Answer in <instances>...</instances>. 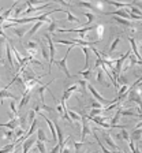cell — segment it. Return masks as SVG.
I'll return each instance as SVG.
<instances>
[{
	"label": "cell",
	"mask_w": 142,
	"mask_h": 153,
	"mask_svg": "<svg viewBox=\"0 0 142 153\" xmlns=\"http://www.w3.org/2000/svg\"><path fill=\"white\" fill-rule=\"evenodd\" d=\"M92 68H90V67H89V68H86L85 71H79V75H83V79H89V78H90V76H92Z\"/></svg>",
	"instance_id": "cell-34"
},
{
	"label": "cell",
	"mask_w": 142,
	"mask_h": 153,
	"mask_svg": "<svg viewBox=\"0 0 142 153\" xmlns=\"http://www.w3.org/2000/svg\"><path fill=\"white\" fill-rule=\"evenodd\" d=\"M0 86H1V81H0Z\"/></svg>",
	"instance_id": "cell-53"
},
{
	"label": "cell",
	"mask_w": 142,
	"mask_h": 153,
	"mask_svg": "<svg viewBox=\"0 0 142 153\" xmlns=\"http://www.w3.org/2000/svg\"><path fill=\"white\" fill-rule=\"evenodd\" d=\"M85 55V68H89V60H90V48L88 47H82L81 48Z\"/></svg>",
	"instance_id": "cell-22"
},
{
	"label": "cell",
	"mask_w": 142,
	"mask_h": 153,
	"mask_svg": "<svg viewBox=\"0 0 142 153\" xmlns=\"http://www.w3.org/2000/svg\"><path fill=\"white\" fill-rule=\"evenodd\" d=\"M93 8H94V11L96 10H97V11H104V3L96 1V3H93Z\"/></svg>",
	"instance_id": "cell-44"
},
{
	"label": "cell",
	"mask_w": 142,
	"mask_h": 153,
	"mask_svg": "<svg viewBox=\"0 0 142 153\" xmlns=\"http://www.w3.org/2000/svg\"><path fill=\"white\" fill-rule=\"evenodd\" d=\"M86 89H88L89 92L92 93V96H93V97H94V99H96V101L101 102V104H103V105H105V104H109V101H107V100H105V99H103V96H101L100 93H98L97 90L94 89V88H93V85H90V83H88V85H86Z\"/></svg>",
	"instance_id": "cell-4"
},
{
	"label": "cell",
	"mask_w": 142,
	"mask_h": 153,
	"mask_svg": "<svg viewBox=\"0 0 142 153\" xmlns=\"http://www.w3.org/2000/svg\"><path fill=\"white\" fill-rule=\"evenodd\" d=\"M81 122H82V134H81V142H85V138L88 137L89 134H92V130H90V126H89L88 119H86L85 116H82Z\"/></svg>",
	"instance_id": "cell-5"
},
{
	"label": "cell",
	"mask_w": 142,
	"mask_h": 153,
	"mask_svg": "<svg viewBox=\"0 0 142 153\" xmlns=\"http://www.w3.org/2000/svg\"><path fill=\"white\" fill-rule=\"evenodd\" d=\"M94 26H86V27H81V29H60V33H78L79 34V40H85L88 32L94 30Z\"/></svg>",
	"instance_id": "cell-2"
},
{
	"label": "cell",
	"mask_w": 142,
	"mask_h": 153,
	"mask_svg": "<svg viewBox=\"0 0 142 153\" xmlns=\"http://www.w3.org/2000/svg\"><path fill=\"white\" fill-rule=\"evenodd\" d=\"M127 100L137 102L138 107H141V90L138 89V92H137V90H134V89H130L129 93H127Z\"/></svg>",
	"instance_id": "cell-6"
},
{
	"label": "cell",
	"mask_w": 142,
	"mask_h": 153,
	"mask_svg": "<svg viewBox=\"0 0 142 153\" xmlns=\"http://www.w3.org/2000/svg\"><path fill=\"white\" fill-rule=\"evenodd\" d=\"M48 7H51L49 3H45V4H42V6H38V7H28V8L23 11V14H25V15H29V14L34 13V11H41V10L48 8Z\"/></svg>",
	"instance_id": "cell-10"
},
{
	"label": "cell",
	"mask_w": 142,
	"mask_h": 153,
	"mask_svg": "<svg viewBox=\"0 0 142 153\" xmlns=\"http://www.w3.org/2000/svg\"><path fill=\"white\" fill-rule=\"evenodd\" d=\"M73 48H74V47H68V49H67V52H66V56H64L62 60H55V62H54V63L57 66V68L66 74L67 78H71V74H70L68 67H67V59H68V55H70V52H71V49H73Z\"/></svg>",
	"instance_id": "cell-1"
},
{
	"label": "cell",
	"mask_w": 142,
	"mask_h": 153,
	"mask_svg": "<svg viewBox=\"0 0 142 153\" xmlns=\"http://www.w3.org/2000/svg\"><path fill=\"white\" fill-rule=\"evenodd\" d=\"M86 143H92V142H74V148H75V153H81V149L85 146Z\"/></svg>",
	"instance_id": "cell-37"
},
{
	"label": "cell",
	"mask_w": 142,
	"mask_h": 153,
	"mask_svg": "<svg viewBox=\"0 0 142 153\" xmlns=\"http://www.w3.org/2000/svg\"><path fill=\"white\" fill-rule=\"evenodd\" d=\"M116 140H123V141H129L130 140V134L126 131V128L120 130V133L116 134Z\"/></svg>",
	"instance_id": "cell-28"
},
{
	"label": "cell",
	"mask_w": 142,
	"mask_h": 153,
	"mask_svg": "<svg viewBox=\"0 0 142 153\" xmlns=\"http://www.w3.org/2000/svg\"><path fill=\"white\" fill-rule=\"evenodd\" d=\"M67 114H68V116H70V119L71 120H74V122H81V119H82V115L81 114H78V112H75V111H73V109H68L67 111Z\"/></svg>",
	"instance_id": "cell-18"
},
{
	"label": "cell",
	"mask_w": 142,
	"mask_h": 153,
	"mask_svg": "<svg viewBox=\"0 0 142 153\" xmlns=\"http://www.w3.org/2000/svg\"><path fill=\"white\" fill-rule=\"evenodd\" d=\"M44 25H45L44 22H36V25L33 26V27H32V29H30V30H29V32H28V36H29V37H32V36H34L36 33H37L38 30H40V27H42V26H44Z\"/></svg>",
	"instance_id": "cell-20"
},
{
	"label": "cell",
	"mask_w": 142,
	"mask_h": 153,
	"mask_svg": "<svg viewBox=\"0 0 142 153\" xmlns=\"http://www.w3.org/2000/svg\"><path fill=\"white\" fill-rule=\"evenodd\" d=\"M25 7H28L26 6V3H23V4H19V6H16L15 7V16H16V19H19V16H21V14L25 11Z\"/></svg>",
	"instance_id": "cell-31"
},
{
	"label": "cell",
	"mask_w": 142,
	"mask_h": 153,
	"mask_svg": "<svg viewBox=\"0 0 142 153\" xmlns=\"http://www.w3.org/2000/svg\"><path fill=\"white\" fill-rule=\"evenodd\" d=\"M36 143V138H33V137H30V138H28V140H25L22 142V153H28L29 150L33 148V145Z\"/></svg>",
	"instance_id": "cell-7"
},
{
	"label": "cell",
	"mask_w": 142,
	"mask_h": 153,
	"mask_svg": "<svg viewBox=\"0 0 142 153\" xmlns=\"http://www.w3.org/2000/svg\"><path fill=\"white\" fill-rule=\"evenodd\" d=\"M114 153H123V152H120V150H115Z\"/></svg>",
	"instance_id": "cell-51"
},
{
	"label": "cell",
	"mask_w": 142,
	"mask_h": 153,
	"mask_svg": "<svg viewBox=\"0 0 142 153\" xmlns=\"http://www.w3.org/2000/svg\"><path fill=\"white\" fill-rule=\"evenodd\" d=\"M92 134H93V137H94V140L97 141V143H98V146H100V149H101V152L103 153H112L111 150H108L107 148L103 145V142L100 141V138H98V135H97V133H94V131H92Z\"/></svg>",
	"instance_id": "cell-25"
},
{
	"label": "cell",
	"mask_w": 142,
	"mask_h": 153,
	"mask_svg": "<svg viewBox=\"0 0 142 153\" xmlns=\"http://www.w3.org/2000/svg\"><path fill=\"white\" fill-rule=\"evenodd\" d=\"M10 108H11V112H13V116H18V109H16V105H15V100H11Z\"/></svg>",
	"instance_id": "cell-43"
},
{
	"label": "cell",
	"mask_w": 142,
	"mask_h": 153,
	"mask_svg": "<svg viewBox=\"0 0 142 153\" xmlns=\"http://www.w3.org/2000/svg\"><path fill=\"white\" fill-rule=\"evenodd\" d=\"M77 6L83 7V8H89V10H94L93 8V3H90V1H79V3H77Z\"/></svg>",
	"instance_id": "cell-39"
},
{
	"label": "cell",
	"mask_w": 142,
	"mask_h": 153,
	"mask_svg": "<svg viewBox=\"0 0 142 153\" xmlns=\"http://www.w3.org/2000/svg\"><path fill=\"white\" fill-rule=\"evenodd\" d=\"M37 140L40 141V142H47L48 141V138H47V135H45V131L42 130L41 127L37 130Z\"/></svg>",
	"instance_id": "cell-30"
},
{
	"label": "cell",
	"mask_w": 142,
	"mask_h": 153,
	"mask_svg": "<svg viewBox=\"0 0 142 153\" xmlns=\"http://www.w3.org/2000/svg\"><path fill=\"white\" fill-rule=\"evenodd\" d=\"M86 81L85 79H81V81H78V86H82V93H83V96L86 94Z\"/></svg>",
	"instance_id": "cell-48"
},
{
	"label": "cell",
	"mask_w": 142,
	"mask_h": 153,
	"mask_svg": "<svg viewBox=\"0 0 142 153\" xmlns=\"http://www.w3.org/2000/svg\"><path fill=\"white\" fill-rule=\"evenodd\" d=\"M18 126L21 128H23L25 130L26 127H28V122H26V116H19L18 118Z\"/></svg>",
	"instance_id": "cell-35"
},
{
	"label": "cell",
	"mask_w": 142,
	"mask_h": 153,
	"mask_svg": "<svg viewBox=\"0 0 142 153\" xmlns=\"http://www.w3.org/2000/svg\"><path fill=\"white\" fill-rule=\"evenodd\" d=\"M107 4H111V6H114L116 7V8H120V10H123V8H129L130 3H119V1H105Z\"/></svg>",
	"instance_id": "cell-27"
},
{
	"label": "cell",
	"mask_w": 142,
	"mask_h": 153,
	"mask_svg": "<svg viewBox=\"0 0 142 153\" xmlns=\"http://www.w3.org/2000/svg\"><path fill=\"white\" fill-rule=\"evenodd\" d=\"M97 82L100 83V85L105 86V88H109V83L104 81V73H103V70H98L97 71Z\"/></svg>",
	"instance_id": "cell-24"
},
{
	"label": "cell",
	"mask_w": 142,
	"mask_h": 153,
	"mask_svg": "<svg viewBox=\"0 0 142 153\" xmlns=\"http://www.w3.org/2000/svg\"><path fill=\"white\" fill-rule=\"evenodd\" d=\"M30 93L32 92H23V96H22V99H21V102H19L18 105V112L21 111V109H23V107H26V105L29 104V100H30Z\"/></svg>",
	"instance_id": "cell-8"
},
{
	"label": "cell",
	"mask_w": 142,
	"mask_h": 153,
	"mask_svg": "<svg viewBox=\"0 0 142 153\" xmlns=\"http://www.w3.org/2000/svg\"><path fill=\"white\" fill-rule=\"evenodd\" d=\"M63 13L67 14V18H66V22H73V23H79V19L77 18L75 15H73V13L71 11H68V10H63Z\"/></svg>",
	"instance_id": "cell-21"
},
{
	"label": "cell",
	"mask_w": 142,
	"mask_h": 153,
	"mask_svg": "<svg viewBox=\"0 0 142 153\" xmlns=\"http://www.w3.org/2000/svg\"><path fill=\"white\" fill-rule=\"evenodd\" d=\"M120 115H123V116H138V118H141V115L138 114V112H134L133 108H129V109H123L122 108V112H120Z\"/></svg>",
	"instance_id": "cell-26"
},
{
	"label": "cell",
	"mask_w": 142,
	"mask_h": 153,
	"mask_svg": "<svg viewBox=\"0 0 142 153\" xmlns=\"http://www.w3.org/2000/svg\"><path fill=\"white\" fill-rule=\"evenodd\" d=\"M103 112H104V109H92L90 115H88V116H90V118H93V116H100Z\"/></svg>",
	"instance_id": "cell-46"
},
{
	"label": "cell",
	"mask_w": 142,
	"mask_h": 153,
	"mask_svg": "<svg viewBox=\"0 0 142 153\" xmlns=\"http://www.w3.org/2000/svg\"><path fill=\"white\" fill-rule=\"evenodd\" d=\"M90 107H92L93 109H103V104L98 101H96V100H93L92 102H90Z\"/></svg>",
	"instance_id": "cell-45"
},
{
	"label": "cell",
	"mask_w": 142,
	"mask_h": 153,
	"mask_svg": "<svg viewBox=\"0 0 142 153\" xmlns=\"http://www.w3.org/2000/svg\"><path fill=\"white\" fill-rule=\"evenodd\" d=\"M36 145H37V149L40 150V153H47V148H45V143L44 142L36 141Z\"/></svg>",
	"instance_id": "cell-42"
},
{
	"label": "cell",
	"mask_w": 142,
	"mask_h": 153,
	"mask_svg": "<svg viewBox=\"0 0 142 153\" xmlns=\"http://www.w3.org/2000/svg\"><path fill=\"white\" fill-rule=\"evenodd\" d=\"M6 55H7V60H8L10 68L14 70V60H13V55H11V47H10V44H6Z\"/></svg>",
	"instance_id": "cell-15"
},
{
	"label": "cell",
	"mask_w": 142,
	"mask_h": 153,
	"mask_svg": "<svg viewBox=\"0 0 142 153\" xmlns=\"http://www.w3.org/2000/svg\"><path fill=\"white\" fill-rule=\"evenodd\" d=\"M0 127H7L8 130H13V131H14L16 127H18V118H16V116H14V118L11 119L10 122L0 124Z\"/></svg>",
	"instance_id": "cell-9"
},
{
	"label": "cell",
	"mask_w": 142,
	"mask_h": 153,
	"mask_svg": "<svg viewBox=\"0 0 142 153\" xmlns=\"http://www.w3.org/2000/svg\"><path fill=\"white\" fill-rule=\"evenodd\" d=\"M129 146H130V149H131V152L133 153H141V150L135 148V142H133L131 140H130V142H129Z\"/></svg>",
	"instance_id": "cell-47"
},
{
	"label": "cell",
	"mask_w": 142,
	"mask_h": 153,
	"mask_svg": "<svg viewBox=\"0 0 142 153\" xmlns=\"http://www.w3.org/2000/svg\"><path fill=\"white\" fill-rule=\"evenodd\" d=\"M59 152H60V143H57L56 146H55L54 149L51 150V153H59Z\"/></svg>",
	"instance_id": "cell-49"
},
{
	"label": "cell",
	"mask_w": 142,
	"mask_h": 153,
	"mask_svg": "<svg viewBox=\"0 0 142 153\" xmlns=\"http://www.w3.org/2000/svg\"><path fill=\"white\" fill-rule=\"evenodd\" d=\"M6 40H7V37L6 36H0V60L3 62V45H4V42H6Z\"/></svg>",
	"instance_id": "cell-40"
},
{
	"label": "cell",
	"mask_w": 142,
	"mask_h": 153,
	"mask_svg": "<svg viewBox=\"0 0 142 153\" xmlns=\"http://www.w3.org/2000/svg\"><path fill=\"white\" fill-rule=\"evenodd\" d=\"M38 42H40V48H41V55H42V57H44L45 60L49 63V51H48V48L45 47V44L41 41V40H38Z\"/></svg>",
	"instance_id": "cell-16"
},
{
	"label": "cell",
	"mask_w": 142,
	"mask_h": 153,
	"mask_svg": "<svg viewBox=\"0 0 142 153\" xmlns=\"http://www.w3.org/2000/svg\"><path fill=\"white\" fill-rule=\"evenodd\" d=\"M4 99H11V100H18V97H16L15 94H13V93H10L7 89H1L0 90V101L3 102Z\"/></svg>",
	"instance_id": "cell-11"
},
{
	"label": "cell",
	"mask_w": 142,
	"mask_h": 153,
	"mask_svg": "<svg viewBox=\"0 0 142 153\" xmlns=\"http://www.w3.org/2000/svg\"><path fill=\"white\" fill-rule=\"evenodd\" d=\"M26 119H28V120H26V122H28V126H29V124H32L33 122L36 120V112L33 111V109H30V111H29V114H28V116H26Z\"/></svg>",
	"instance_id": "cell-33"
},
{
	"label": "cell",
	"mask_w": 142,
	"mask_h": 153,
	"mask_svg": "<svg viewBox=\"0 0 142 153\" xmlns=\"http://www.w3.org/2000/svg\"><path fill=\"white\" fill-rule=\"evenodd\" d=\"M90 153H100V152H97V150H94V152H90Z\"/></svg>",
	"instance_id": "cell-52"
},
{
	"label": "cell",
	"mask_w": 142,
	"mask_h": 153,
	"mask_svg": "<svg viewBox=\"0 0 142 153\" xmlns=\"http://www.w3.org/2000/svg\"><path fill=\"white\" fill-rule=\"evenodd\" d=\"M83 15L88 18V22H86V25H92V23L96 21V15L93 13H88V11H86V13H83Z\"/></svg>",
	"instance_id": "cell-32"
},
{
	"label": "cell",
	"mask_w": 142,
	"mask_h": 153,
	"mask_svg": "<svg viewBox=\"0 0 142 153\" xmlns=\"http://www.w3.org/2000/svg\"><path fill=\"white\" fill-rule=\"evenodd\" d=\"M94 30H96V33H97V41H101L103 37H104V33H105L104 25H96Z\"/></svg>",
	"instance_id": "cell-19"
},
{
	"label": "cell",
	"mask_w": 142,
	"mask_h": 153,
	"mask_svg": "<svg viewBox=\"0 0 142 153\" xmlns=\"http://www.w3.org/2000/svg\"><path fill=\"white\" fill-rule=\"evenodd\" d=\"M104 141H105V143H107L108 146H111L114 150H119L117 146H116V143L114 142V138H112V135H111L109 133H105L104 131Z\"/></svg>",
	"instance_id": "cell-12"
},
{
	"label": "cell",
	"mask_w": 142,
	"mask_h": 153,
	"mask_svg": "<svg viewBox=\"0 0 142 153\" xmlns=\"http://www.w3.org/2000/svg\"><path fill=\"white\" fill-rule=\"evenodd\" d=\"M23 47L26 48V51H37L38 41H28L23 44Z\"/></svg>",
	"instance_id": "cell-23"
},
{
	"label": "cell",
	"mask_w": 142,
	"mask_h": 153,
	"mask_svg": "<svg viewBox=\"0 0 142 153\" xmlns=\"http://www.w3.org/2000/svg\"><path fill=\"white\" fill-rule=\"evenodd\" d=\"M119 42H120V36H116V37L112 40L111 45H109V49H108V55L114 53V52L116 51V48H117V45H119Z\"/></svg>",
	"instance_id": "cell-14"
},
{
	"label": "cell",
	"mask_w": 142,
	"mask_h": 153,
	"mask_svg": "<svg viewBox=\"0 0 142 153\" xmlns=\"http://www.w3.org/2000/svg\"><path fill=\"white\" fill-rule=\"evenodd\" d=\"M56 25H57V21H55V19H52L49 23V27H48V32L51 33V34H55V30H56Z\"/></svg>",
	"instance_id": "cell-41"
},
{
	"label": "cell",
	"mask_w": 142,
	"mask_h": 153,
	"mask_svg": "<svg viewBox=\"0 0 142 153\" xmlns=\"http://www.w3.org/2000/svg\"><path fill=\"white\" fill-rule=\"evenodd\" d=\"M59 3L62 4V6H64V7H70V6H71L70 3H67V1H62V0H59Z\"/></svg>",
	"instance_id": "cell-50"
},
{
	"label": "cell",
	"mask_w": 142,
	"mask_h": 153,
	"mask_svg": "<svg viewBox=\"0 0 142 153\" xmlns=\"http://www.w3.org/2000/svg\"><path fill=\"white\" fill-rule=\"evenodd\" d=\"M44 38L47 40V42H48V47H49V66L52 63L55 62V53H56V48H55V44H54V41H52V38H51V36L48 34V33H45L44 34Z\"/></svg>",
	"instance_id": "cell-3"
},
{
	"label": "cell",
	"mask_w": 142,
	"mask_h": 153,
	"mask_svg": "<svg viewBox=\"0 0 142 153\" xmlns=\"http://www.w3.org/2000/svg\"><path fill=\"white\" fill-rule=\"evenodd\" d=\"M16 6H18V3H14L13 6H11L8 10H7V11H4L3 16H1V19H3V21H6V19H7V21H10V15H11V13L14 11V8H15Z\"/></svg>",
	"instance_id": "cell-29"
},
{
	"label": "cell",
	"mask_w": 142,
	"mask_h": 153,
	"mask_svg": "<svg viewBox=\"0 0 142 153\" xmlns=\"http://www.w3.org/2000/svg\"><path fill=\"white\" fill-rule=\"evenodd\" d=\"M13 33L19 38V40H22V37L26 34V33H28V29H26L25 26H22V27H15L13 30Z\"/></svg>",
	"instance_id": "cell-17"
},
{
	"label": "cell",
	"mask_w": 142,
	"mask_h": 153,
	"mask_svg": "<svg viewBox=\"0 0 142 153\" xmlns=\"http://www.w3.org/2000/svg\"><path fill=\"white\" fill-rule=\"evenodd\" d=\"M129 41H130V44H131V48H133V51H134V55L137 56V60H138V64L141 66V55H139V51H138V47H137L135 40H134L133 37H129Z\"/></svg>",
	"instance_id": "cell-13"
},
{
	"label": "cell",
	"mask_w": 142,
	"mask_h": 153,
	"mask_svg": "<svg viewBox=\"0 0 142 153\" xmlns=\"http://www.w3.org/2000/svg\"><path fill=\"white\" fill-rule=\"evenodd\" d=\"M3 133V137H4V140H7V141H10V140H13L14 138V131L13 130H3L1 131Z\"/></svg>",
	"instance_id": "cell-38"
},
{
	"label": "cell",
	"mask_w": 142,
	"mask_h": 153,
	"mask_svg": "<svg viewBox=\"0 0 142 153\" xmlns=\"http://www.w3.org/2000/svg\"><path fill=\"white\" fill-rule=\"evenodd\" d=\"M131 141L133 142H141V130H134L133 135H131Z\"/></svg>",
	"instance_id": "cell-36"
}]
</instances>
